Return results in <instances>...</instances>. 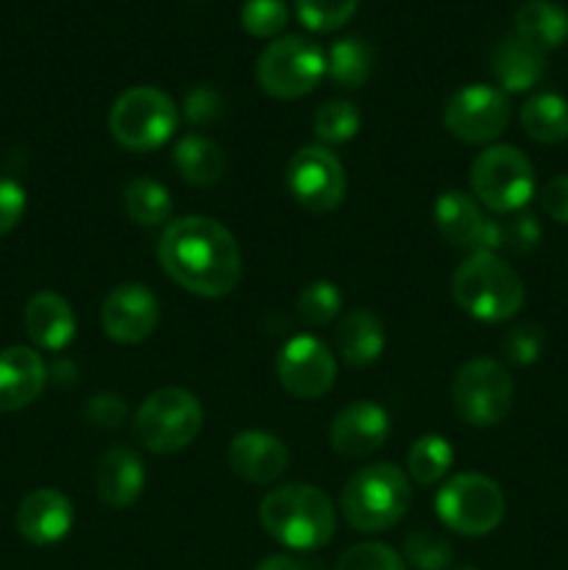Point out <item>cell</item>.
<instances>
[{
    "mask_svg": "<svg viewBox=\"0 0 568 570\" xmlns=\"http://www.w3.org/2000/svg\"><path fill=\"white\" fill-rule=\"evenodd\" d=\"M259 523L290 551H317L334 538V504L315 484L273 488L259 504Z\"/></svg>",
    "mask_w": 568,
    "mask_h": 570,
    "instance_id": "cell-2",
    "label": "cell"
},
{
    "mask_svg": "<svg viewBox=\"0 0 568 570\" xmlns=\"http://www.w3.org/2000/svg\"><path fill=\"white\" fill-rule=\"evenodd\" d=\"M360 9V0H295L301 26L315 33L340 31Z\"/></svg>",
    "mask_w": 568,
    "mask_h": 570,
    "instance_id": "cell-32",
    "label": "cell"
},
{
    "mask_svg": "<svg viewBox=\"0 0 568 570\" xmlns=\"http://www.w3.org/2000/svg\"><path fill=\"white\" fill-rule=\"evenodd\" d=\"M493 76L501 92H529L546 76V53L510 33L493 50Z\"/></svg>",
    "mask_w": 568,
    "mask_h": 570,
    "instance_id": "cell-23",
    "label": "cell"
},
{
    "mask_svg": "<svg viewBox=\"0 0 568 570\" xmlns=\"http://www.w3.org/2000/svg\"><path fill=\"white\" fill-rule=\"evenodd\" d=\"M390 438V415L373 401L343 406L329 429V443L345 460H365Z\"/></svg>",
    "mask_w": 568,
    "mask_h": 570,
    "instance_id": "cell-16",
    "label": "cell"
},
{
    "mask_svg": "<svg viewBox=\"0 0 568 570\" xmlns=\"http://www.w3.org/2000/svg\"><path fill=\"white\" fill-rule=\"evenodd\" d=\"M440 523L462 538H484L505 521L507 501L499 484L484 473H460L434 495Z\"/></svg>",
    "mask_w": 568,
    "mask_h": 570,
    "instance_id": "cell-9",
    "label": "cell"
},
{
    "mask_svg": "<svg viewBox=\"0 0 568 570\" xmlns=\"http://www.w3.org/2000/svg\"><path fill=\"white\" fill-rule=\"evenodd\" d=\"M148 471H145L143 456L128 445H111L100 454L95 465V490H98L100 504L111 510H126L143 495Z\"/></svg>",
    "mask_w": 568,
    "mask_h": 570,
    "instance_id": "cell-19",
    "label": "cell"
},
{
    "mask_svg": "<svg viewBox=\"0 0 568 570\" xmlns=\"http://www.w3.org/2000/svg\"><path fill=\"white\" fill-rule=\"evenodd\" d=\"M451 295L473 321L505 323L523 306V282L499 254L477 250L468 254L454 271Z\"/></svg>",
    "mask_w": 568,
    "mask_h": 570,
    "instance_id": "cell-3",
    "label": "cell"
},
{
    "mask_svg": "<svg viewBox=\"0 0 568 570\" xmlns=\"http://www.w3.org/2000/svg\"><path fill=\"white\" fill-rule=\"evenodd\" d=\"M178 126V109L159 87H131L109 109V131L117 145L134 154H148L170 142Z\"/></svg>",
    "mask_w": 568,
    "mask_h": 570,
    "instance_id": "cell-6",
    "label": "cell"
},
{
    "mask_svg": "<svg viewBox=\"0 0 568 570\" xmlns=\"http://www.w3.org/2000/svg\"><path fill=\"white\" fill-rule=\"evenodd\" d=\"M256 570H304V566L290 554H271L256 566Z\"/></svg>",
    "mask_w": 568,
    "mask_h": 570,
    "instance_id": "cell-42",
    "label": "cell"
},
{
    "mask_svg": "<svg viewBox=\"0 0 568 570\" xmlns=\"http://www.w3.org/2000/svg\"><path fill=\"white\" fill-rule=\"evenodd\" d=\"M290 22L284 0H245L239 9V26L256 39H278Z\"/></svg>",
    "mask_w": 568,
    "mask_h": 570,
    "instance_id": "cell-33",
    "label": "cell"
},
{
    "mask_svg": "<svg viewBox=\"0 0 568 570\" xmlns=\"http://www.w3.org/2000/svg\"><path fill=\"white\" fill-rule=\"evenodd\" d=\"M412 504V482L390 462L365 465L345 482L340 510L345 523L360 534H379L393 529Z\"/></svg>",
    "mask_w": 568,
    "mask_h": 570,
    "instance_id": "cell-4",
    "label": "cell"
},
{
    "mask_svg": "<svg viewBox=\"0 0 568 570\" xmlns=\"http://www.w3.org/2000/svg\"><path fill=\"white\" fill-rule=\"evenodd\" d=\"M373 59H376V53H373V48L365 39H337L326 53V76L340 89H360L371 78Z\"/></svg>",
    "mask_w": 568,
    "mask_h": 570,
    "instance_id": "cell-28",
    "label": "cell"
},
{
    "mask_svg": "<svg viewBox=\"0 0 568 570\" xmlns=\"http://www.w3.org/2000/svg\"><path fill=\"white\" fill-rule=\"evenodd\" d=\"M223 115H226V100L217 89L195 87L184 98V120L189 126H215V122L223 120Z\"/></svg>",
    "mask_w": 568,
    "mask_h": 570,
    "instance_id": "cell-38",
    "label": "cell"
},
{
    "mask_svg": "<svg viewBox=\"0 0 568 570\" xmlns=\"http://www.w3.org/2000/svg\"><path fill=\"white\" fill-rule=\"evenodd\" d=\"M26 334L37 348L65 351L76 337V312L59 293H37L26 304Z\"/></svg>",
    "mask_w": 568,
    "mask_h": 570,
    "instance_id": "cell-22",
    "label": "cell"
},
{
    "mask_svg": "<svg viewBox=\"0 0 568 570\" xmlns=\"http://www.w3.org/2000/svg\"><path fill=\"white\" fill-rule=\"evenodd\" d=\"M123 212L137 226H165L173 215V195L161 181L150 176H137L123 187Z\"/></svg>",
    "mask_w": 568,
    "mask_h": 570,
    "instance_id": "cell-26",
    "label": "cell"
},
{
    "mask_svg": "<svg viewBox=\"0 0 568 570\" xmlns=\"http://www.w3.org/2000/svg\"><path fill=\"white\" fill-rule=\"evenodd\" d=\"M521 128L540 145L568 139V100L557 92H538L521 106Z\"/></svg>",
    "mask_w": 568,
    "mask_h": 570,
    "instance_id": "cell-27",
    "label": "cell"
},
{
    "mask_svg": "<svg viewBox=\"0 0 568 570\" xmlns=\"http://www.w3.org/2000/svg\"><path fill=\"white\" fill-rule=\"evenodd\" d=\"M204 429V406L184 387H161L134 412V438L150 454H176Z\"/></svg>",
    "mask_w": 568,
    "mask_h": 570,
    "instance_id": "cell-5",
    "label": "cell"
},
{
    "mask_svg": "<svg viewBox=\"0 0 568 570\" xmlns=\"http://www.w3.org/2000/svg\"><path fill=\"white\" fill-rule=\"evenodd\" d=\"M326 76V50L315 39L278 37L256 59V83L276 100H298Z\"/></svg>",
    "mask_w": 568,
    "mask_h": 570,
    "instance_id": "cell-7",
    "label": "cell"
},
{
    "mask_svg": "<svg viewBox=\"0 0 568 570\" xmlns=\"http://www.w3.org/2000/svg\"><path fill=\"white\" fill-rule=\"evenodd\" d=\"M451 570H479V568H473V566H457V568H451Z\"/></svg>",
    "mask_w": 568,
    "mask_h": 570,
    "instance_id": "cell-43",
    "label": "cell"
},
{
    "mask_svg": "<svg viewBox=\"0 0 568 570\" xmlns=\"http://www.w3.org/2000/svg\"><path fill=\"white\" fill-rule=\"evenodd\" d=\"M334 570H407V566L388 543H356L340 554Z\"/></svg>",
    "mask_w": 568,
    "mask_h": 570,
    "instance_id": "cell-36",
    "label": "cell"
},
{
    "mask_svg": "<svg viewBox=\"0 0 568 570\" xmlns=\"http://www.w3.org/2000/svg\"><path fill=\"white\" fill-rule=\"evenodd\" d=\"M434 228L440 237L451 245V248L468 250H501V223L493 217H484L482 204L471 198L460 189H449V193L438 195L432 206Z\"/></svg>",
    "mask_w": 568,
    "mask_h": 570,
    "instance_id": "cell-14",
    "label": "cell"
},
{
    "mask_svg": "<svg viewBox=\"0 0 568 570\" xmlns=\"http://www.w3.org/2000/svg\"><path fill=\"white\" fill-rule=\"evenodd\" d=\"M173 167L189 187L209 189L226 173V154L215 139L204 134H184L173 148Z\"/></svg>",
    "mask_w": 568,
    "mask_h": 570,
    "instance_id": "cell-24",
    "label": "cell"
},
{
    "mask_svg": "<svg viewBox=\"0 0 568 570\" xmlns=\"http://www.w3.org/2000/svg\"><path fill=\"white\" fill-rule=\"evenodd\" d=\"M404 560L418 570H449L451 560H454V549L443 534L421 529L404 540Z\"/></svg>",
    "mask_w": 568,
    "mask_h": 570,
    "instance_id": "cell-34",
    "label": "cell"
},
{
    "mask_svg": "<svg viewBox=\"0 0 568 570\" xmlns=\"http://www.w3.org/2000/svg\"><path fill=\"white\" fill-rule=\"evenodd\" d=\"M543 345V326H538V323H518V326H512L510 332L505 334V340H501V354H505V360L510 362V365L527 367L540 360Z\"/></svg>",
    "mask_w": 568,
    "mask_h": 570,
    "instance_id": "cell-35",
    "label": "cell"
},
{
    "mask_svg": "<svg viewBox=\"0 0 568 570\" xmlns=\"http://www.w3.org/2000/svg\"><path fill=\"white\" fill-rule=\"evenodd\" d=\"M126 401L117 393H95L92 399L84 406V415L92 426L106 429V432H115V429L123 426L126 421Z\"/></svg>",
    "mask_w": 568,
    "mask_h": 570,
    "instance_id": "cell-39",
    "label": "cell"
},
{
    "mask_svg": "<svg viewBox=\"0 0 568 570\" xmlns=\"http://www.w3.org/2000/svg\"><path fill=\"white\" fill-rule=\"evenodd\" d=\"M295 309H298V317L306 326L323 328L340 317V312H343V295H340L337 284L312 282L301 289Z\"/></svg>",
    "mask_w": 568,
    "mask_h": 570,
    "instance_id": "cell-31",
    "label": "cell"
},
{
    "mask_svg": "<svg viewBox=\"0 0 568 570\" xmlns=\"http://www.w3.org/2000/svg\"><path fill=\"white\" fill-rule=\"evenodd\" d=\"M451 465H454V449L440 434H423L410 445V454H407L410 482L421 484V488L438 484L451 471Z\"/></svg>",
    "mask_w": 568,
    "mask_h": 570,
    "instance_id": "cell-29",
    "label": "cell"
},
{
    "mask_svg": "<svg viewBox=\"0 0 568 570\" xmlns=\"http://www.w3.org/2000/svg\"><path fill=\"white\" fill-rule=\"evenodd\" d=\"M290 465V451L276 434L245 429L228 445V468L248 484H273Z\"/></svg>",
    "mask_w": 568,
    "mask_h": 570,
    "instance_id": "cell-17",
    "label": "cell"
},
{
    "mask_svg": "<svg viewBox=\"0 0 568 570\" xmlns=\"http://www.w3.org/2000/svg\"><path fill=\"white\" fill-rule=\"evenodd\" d=\"M334 345H337L340 360L349 367L373 365L388 345L382 317L365 306L349 309L345 315H340L337 328H334Z\"/></svg>",
    "mask_w": 568,
    "mask_h": 570,
    "instance_id": "cell-21",
    "label": "cell"
},
{
    "mask_svg": "<svg viewBox=\"0 0 568 570\" xmlns=\"http://www.w3.org/2000/svg\"><path fill=\"white\" fill-rule=\"evenodd\" d=\"M276 373L290 395L317 401L337 382V360L323 340L312 337V334H298L278 351Z\"/></svg>",
    "mask_w": 568,
    "mask_h": 570,
    "instance_id": "cell-13",
    "label": "cell"
},
{
    "mask_svg": "<svg viewBox=\"0 0 568 570\" xmlns=\"http://www.w3.org/2000/svg\"><path fill=\"white\" fill-rule=\"evenodd\" d=\"M516 37L538 48L540 53L568 42V9L555 0H527L516 11Z\"/></svg>",
    "mask_w": 568,
    "mask_h": 570,
    "instance_id": "cell-25",
    "label": "cell"
},
{
    "mask_svg": "<svg viewBox=\"0 0 568 570\" xmlns=\"http://www.w3.org/2000/svg\"><path fill=\"white\" fill-rule=\"evenodd\" d=\"M156 256L170 282L198 298H223L243 278V254L221 220L187 215L170 220L156 243Z\"/></svg>",
    "mask_w": 568,
    "mask_h": 570,
    "instance_id": "cell-1",
    "label": "cell"
},
{
    "mask_svg": "<svg viewBox=\"0 0 568 570\" xmlns=\"http://www.w3.org/2000/svg\"><path fill=\"white\" fill-rule=\"evenodd\" d=\"M510 98L490 83H466L449 95L443 126L466 145H488L510 126Z\"/></svg>",
    "mask_w": 568,
    "mask_h": 570,
    "instance_id": "cell-12",
    "label": "cell"
},
{
    "mask_svg": "<svg viewBox=\"0 0 568 570\" xmlns=\"http://www.w3.org/2000/svg\"><path fill=\"white\" fill-rule=\"evenodd\" d=\"M512 393L516 384L510 371L490 356L468 360L451 384L457 417L473 429H493L507 421L512 410Z\"/></svg>",
    "mask_w": 568,
    "mask_h": 570,
    "instance_id": "cell-10",
    "label": "cell"
},
{
    "mask_svg": "<svg viewBox=\"0 0 568 570\" xmlns=\"http://www.w3.org/2000/svg\"><path fill=\"white\" fill-rule=\"evenodd\" d=\"M540 206H543V212L551 220L568 226V173L543 184V189H540Z\"/></svg>",
    "mask_w": 568,
    "mask_h": 570,
    "instance_id": "cell-41",
    "label": "cell"
},
{
    "mask_svg": "<svg viewBox=\"0 0 568 570\" xmlns=\"http://www.w3.org/2000/svg\"><path fill=\"white\" fill-rule=\"evenodd\" d=\"M159 323V301L145 284H117L100 306V328L120 345L145 343Z\"/></svg>",
    "mask_w": 568,
    "mask_h": 570,
    "instance_id": "cell-15",
    "label": "cell"
},
{
    "mask_svg": "<svg viewBox=\"0 0 568 570\" xmlns=\"http://www.w3.org/2000/svg\"><path fill=\"white\" fill-rule=\"evenodd\" d=\"M473 198L496 215H516L535 195V167L516 145H490L471 165Z\"/></svg>",
    "mask_w": 568,
    "mask_h": 570,
    "instance_id": "cell-8",
    "label": "cell"
},
{
    "mask_svg": "<svg viewBox=\"0 0 568 570\" xmlns=\"http://www.w3.org/2000/svg\"><path fill=\"white\" fill-rule=\"evenodd\" d=\"M17 532L33 546H53L70 534L72 504L65 493L53 488H39L28 493L17 507Z\"/></svg>",
    "mask_w": 568,
    "mask_h": 570,
    "instance_id": "cell-18",
    "label": "cell"
},
{
    "mask_svg": "<svg viewBox=\"0 0 568 570\" xmlns=\"http://www.w3.org/2000/svg\"><path fill=\"white\" fill-rule=\"evenodd\" d=\"M284 187L290 198L310 215L334 212L345 198L349 178L337 156L323 145H306L290 156L284 167Z\"/></svg>",
    "mask_w": 568,
    "mask_h": 570,
    "instance_id": "cell-11",
    "label": "cell"
},
{
    "mask_svg": "<svg viewBox=\"0 0 568 570\" xmlns=\"http://www.w3.org/2000/svg\"><path fill=\"white\" fill-rule=\"evenodd\" d=\"M26 189L11 178H0V237L17 228V223L26 215Z\"/></svg>",
    "mask_w": 568,
    "mask_h": 570,
    "instance_id": "cell-40",
    "label": "cell"
},
{
    "mask_svg": "<svg viewBox=\"0 0 568 570\" xmlns=\"http://www.w3.org/2000/svg\"><path fill=\"white\" fill-rule=\"evenodd\" d=\"M543 239V228L532 212H516L507 223H501V248L512 254H529Z\"/></svg>",
    "mask_w": 568,
    "mask_h": 570,
    "instance_id": "cell-37",
    "label": "cell"
},
{
    "mask_svg": "<svg viewBox=\"0 0 568 570\" xmlns=\"http://www.w3.org/2000/svg\"><path fill=\"white\" fill-rule=\"evenodd\" d=\"M362 117L351 100H326L323 106H317L315 117H312V128H315V137L326 145H343L360 134Z\"/></svg>",
    "mask_w": 568,
    "mask_h": 570,
    "instance_id": "cell-30",
    "label": "cell"
},
{
    "mask_svg": "<svg viewBox=\"0 0 568 570\" xmlns=\"http://www.w3.org/2000/svg\"><path fill=\"white\" fill-rule=\"evenodd\" d=\"M48 384V365L28 345H9L0 351V412L26 410L42 395Z\"/></svg>",
    "mask_w": 568,
    "mask_h": 570,
    "instance_id": "cell-20",
    "label": "cell"
}]
</instances>
